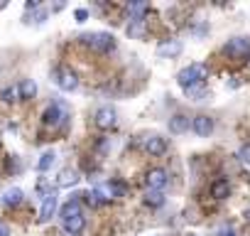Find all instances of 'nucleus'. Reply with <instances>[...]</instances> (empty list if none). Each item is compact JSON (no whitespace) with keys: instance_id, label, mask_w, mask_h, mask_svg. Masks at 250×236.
Wrapping results in <instances>:
<instances>
[{"instance_id":"obj_15","label":"nucleus","mask_w":250,"mask_h":236,"mask_svg":"<svg viewBox=\"0 0 250 236\" xmlns=\"http://www.w3.org/2000/svg\"><path fill=\"white\" fill-rule=\"evenodd\" d=\"M18 89H20V101H30V98L37 96V84H35V79H22V81L18 84Z\"/></svg>"},{"instance_id":"obj_4","label":"nucleus","mask_w":250,"mask_h":236,"mask_svg":"<svg viewBox=\"0 0 250 236\" xmlns=\"http://www.w3.org/2000/svg\"><path fill=\"white\" fill-rule=\"evenodd\" d=\"M223 54L230 59H250V37H233L226 42Z\"/></svg>"},{"instance_id":"obj_14","label":"nucleus","mask_w":250,"mask_h":236,"mask_svg":"<svg viewBox=\"0 0 250 236\" xmlns=\"http://www.w3.org/2000/svg\"><path fill=\"white\" fill-rule=\"evenodd\" d=\"M189 126H191V123H189V116H184V113H177V116L169 118V133H174V136L187 133Z\"/></svg>"},{"instance_id":"obj_3","label":"nucleus","mask_w":250,"mask_h":236,"mask_svg":"<svg viewBox=\"0 0 250 236\" xmlns=\"http://www.w3.org/2000/svg\"><path fill=\"white\" fill-rule=\"evenodd\" d=\"M66 121H69V111H66L64 103H52L42 113V123L52 126V128H62V126H66Z\"/></svg>"},{"instance_id":"obj_28","label":"nucleus","mask_w":250,"mask_h":236,"mask_svg":"<svg viewBox=\"0 0 250 236\" xmlns=\"http://www.w3.org/2000/svg\"><path fill=\"white\" fill-rule=\"evenodd\" d=\"M0 236H10V231H8L5 224H0Z\"/></svg>"},{"instance_id":"obj_10","label":"nucleus","mask_w":250,"mask_h":236,"mask_svg":"<svg viewBox=\"0 0 250 236\" xmlns=\"http://www.w3.org/2000/svg\"><path fill=\"white\" fill-rule=\"evenodd\" d=\"M145 153L152 155V158L165 155V153H167V138H162V136H150V138L145 141Z\"/></svg>"},{"instance_id":"obj_1","label":"nucleus","mask_w":250,"mask_h":236,"mask_svg":"<svg viewBox=\"0 0 250 236\" xmlns=\"http://www.w3.org/2000/svg\"><path fill=\"white\" fill-rule=\"evenodd\" d=\"M79 40H81V45H86L88 49L101 52V54H108L115 49V37L110 32H88V35H81Z\"/></svg>"},{"instance_id":"obj_13","label":"nucleus","mask_w":250,"mask_h":236,"mask_svg":"<svg viewBox=\"0 0 250 236\" xmlns=\"http://www.w3.org/2000/svg\"><path fill=\"white\" fill-rule=\"evenodd\" d=\"M62 226H64V231H66L69 236H79V234L83 231V226H86V216H83V214H76V216H71V219H64Z\"/></svg>"},{"instance_id":"obj_19","label":"nucleus","mask_w":250,"mask_h":236,"mask_svg":"<svg viewBox=\"0 0 250 236\" xmlns=\"http://www.w3.org/2000/svg\"><path fill=\"white\" fill-rule=\"evenodd\" d=\"M0 101H3V103H15V101H20V89H18V86H5L3 91H0Z\"/></svg>"},{"instance_id":"obj_5","label":"nucleus","mask_w":250,"mask_h":236,"mask_svg":"<svg viewBox=\"0 0 250 236\" xmlns=\"http://www.w3.org/2000/svg\"><path fill=\"white\" fill-rule=\"evenodd\" d=\"M93 123H96V128H101V131H110V128H115V123H118L115 108H110V106H101V108L96 111V116H93Z\"/></svg>"},{"instance_id":"obj_6","label":"nucleus","mask_w":250,"mask_h":236,"mask_svg":"<svg viewBox=\"0 0 250 236\" xmlns=\"http://www.w3.org/2000/svg\"><path fill=\"white\" fill-rule=\"evenodd\" d=\"M54 81H57V86H59L62 91H74V89L79 86V76H76V71H71L69 67L54 69Z\"/></svg>"},{"instance_id":"obj_9","label":"nucleus","mask_w":250,"mask_h":236,"mask_svg":"<svg viewBox=\"0 0 250 236\" xmlns=\"http://www.w3.org/2000/svg\"><path fill=\"white\" fill-rule=\"evenodd\" d=\"M191 128L199 138H208L213 133V118L211 116H196L191 121Z\"/></svg>"},{"instance_id":"obj_26","label":"nucleus","mask_w":250,"mask_h":236,"mask_svg":"<svg viewBox=\"0 0 250 236\" xmlns=\"http://www.w3.org/2000/svg\"><path fill=\"white\" fill-rule=\"evenodd\" d=\"M74 18H76V23H86V20H88V10H86V8H79V10L74 13Z\"/></svg>"},{"instance_id":"obj_18","label":"nucleus","mask_w":250,"mask_h":236,"mask_svg":"<svg viewBox=\"0 0 250 236\" xmlns=\"http://www.w3.org/2000/svg\"><path fill=\"white\" fill-rule=\"evenodd\" d=\"M76 214H81V204H79V199H69V202L59 209L62 221H64V219H71V216H76Z\"/></svg>"},{"instance_id":"obj_20","label":"nucleus","mask_w":250,"mask_h":236,"mask_svg":"<svg viewBox=\"0 0 250 236\" xmlns=\"http://www.w3.org/2000/svg\"><path fill=\"white\" fill-rule=\"evenodd\" d=\"M208 91H206V81H201V84H194V86H189L187 89V96L189 98H194V101H199V98H204Z\"/></svg>"},{"instance_id":"obj_24","label":"nucleus","mask_w":250,"mask_h":236,"mask_svg":"<svg viewBox=\"0 0 250 236\" xmlns=\"http://www.w3.org/2000/svg\"><path fill=\"white\" fill-rule=\"evenodd\" d=\"M110 189H113V197H123L125 194V185L123 182H108Z\"/></svg>"},{"instance_id":"obj_16","label":"nucleus","mask_w":250,"mask_h":236,"mask_svg":"<svg viewBox=\"0 0 250 236\" xmlns=\"http://www.w3.org/2000/svg\"><path fill=\"white\" fill-rule=\"evenodd\" d=\"M211 197L213 199H228L230 197V185H228V180H216L213 185H211Z\"/></svg>"},{"instance_id":"obj_23","label":"nucleus","mask_w":250,"mask_h":236,"mask_svg":"<svg viewBox=\"0 0 250 236\" xmlns=\"http://www.w3.org/2000/svg\"><path fill=\"white\" fill-rule=\"evenodd\" d=\"M128 35H133V37H143V35H145V23H143V20H135V23H130V27H128Z\"/></svg>"},{"instance_id":"obj_7","label":"nucleus","mask_w":250,"mask_h":236,"mask_svg":"<svg viewBox=\"0 0 250 236\" xmlns=\"http://www.w3.org/2000/svg\"><path fill=\"white\" fill-rule=\"evenodd\" d=\"M167 182H169V175H167V170H162V167H152V170L145 175V185H147V189L162 192V189L167 187Z\"/></svg>"},{"instance_id":"obj_30","label":"nucleus","mask_w":250,"mask_h":236,"mask_svg":"<svg viewBox=\"0 0 250 236\" xmlns=\"http://www.w3.org/2000/svg\"><path fill=\"white\" fill-rule=\"evenodd\" d=\"M223 236H235V234H233V231H226V234H223Z\"/></svg>"},{"instance_id":"obj_8","label":"nucleus","mask_w":250,"mask_h":236,"mask_svg":"<svg viewBox=\"0 0 250 236\" xmlns=\"http://www.w3.org/2000/svg\"><path fill=\"white\" fill-rule=\"evenodd\" d=\"M182 49H184V47H182L179 40H162V42L157 45V54L165 57V59H174V57H179Z\"/></svg>"},{"instance_id":"obj_29","label":"nucleus","mask_w":250,"mask_h":236,"mask_svg":"<svg viewBox=\"0 0 250 236\" xmlns=\"http://www.w3.org/2000/svg\"><path fill=\"white\" fill-rule=\"evenodd\" d=\"M245 219H248V221H250V209H245Z\"/></svg>"},{"instance_id":"obj_31","label":"nucleus","mask_w":250,"mask_h":236,"mask_svg":"<svg viewBox=\"0 0 250 236\" xmlns=\"http://www.w3.org/2000/svg\"><path fill=\"white\" fill-rule=\"evenodd\" d=\"M189 236H196V234H189Z\"/></svg>"},{"instance_id":"obj_11","label":"nucleus","mask_w":250,"mask_h":236,"mask_svg":"<svg viewBox=\"0 0 250 236\" xmlns=\"http://www.w3.org/2000/svg\"><path fill=\"white\" fill-rule=\"evenodd\" d=\"M57 204H59V199H57V194L52 192V194H47L44 199H42V209H40V224H47L52 216H54V212H57Z\"/></svg>"},{"instance_id":"obj_12","label":"nucleus","mask_w":250,"mask_h":236,"mask_svg":"<svg viewBox=\"0 0 250 236\" xmlns=\"http://www.w3.org/2000/svg\"><path fill=\"white\" fill-rule=\"evenodd\" d=\"M79 170H74V167H64L62 172H59V177H57V187H62V189H66V187H74V185H79Z\"/></svg>"},{"instance_id":"obj_2","label":"nucleus","mask_w":250,"mask_h":236,"mask_svg":"<svg viewBox=\"0 0 250 236\" xmlns=\"http://www.w3.org/2000/svg\"><path fill=\"white\" fill-rule=\"evenodd\" d=\"M206 76H208V69H206V64H189V67H184V69L177 74V84H179V86L187 91L189 86L206 81Z\"/></svg>"},{"instance_id":"obj_21","label":"nucleus","mask_w":250,"mask_h":236,"mask_svg":"<svg viewBox=\"0 0 250 236\" xmlns=\"http://www.w3.org/2000/svg\"><path fill=\"white\" fill-rule=\"evenodd\" d=\"M54 158H57V155H54L52 150L42 153V158H40V163H37V170H40V172H47V170L54 165Z\"/></svg>"},{"instance_id":"obj_25","label":"nucleus","mask_w":250,"mask_h":236,"mask_svg":"<svg viewBox=\"0 0 250 236\" xmlns=\"http://www.w3.org/2000/svg\"><path fill=\"white\" fill-rule=\"evenodd\" d=\"M238 158H240L243 163H250V143H245V145L238 150Z\"/></svg>"},{"instance_id":"obj_22","label":"nucleus","mask_w":250,"mask_h":236,"mask_svg":"<svg viewBox=\"0 0 250 236\" xmlns=\"http://www.w3.org/2000/svg\"><path fill=\"white\" fill-rule=\"evenodd\" d=\"M145 204H147V207H162V204H165V194L150 189V192L145 194Z\"/></svg>"},{"instance_id":"obj_17","label":"nucleus","mask_w":250,"mask_h":236,"mask_svg":"<svg viewBox=\"0 0 250 236\" xmlns=\"http://www.w3.org/2000/svg\"><path fill=\"white\" fill-rule=\"evenodd\" d=\"M22 199H25V194H22V189H18V187H13V189H8V192L3 194V204H5V207H18V204H22Z\"/></svg>"},{"instance_id":"obj_27","label":"nucleus","mask_w":250,"mask_h":236,"mask_svg":"<svg viewBox=\"0 0 250 236\" xmlns=\"http://www.w3.org/2000/svg\"><path fill=\"white\" fill-rule=\"evenodd\" d=\"M47 18H49V10H37V15H35V23H37V25H42Z\"/></svg>"}]
</instances>
